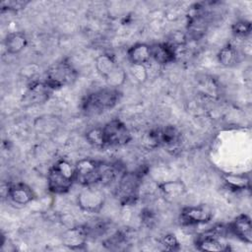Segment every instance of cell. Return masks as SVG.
Wrapping results in <instances>:
<instances>
[{"label": "cell", "mask_w": 252, "mask_h": 252, "mask_svg": "<svg viewBox=\"0 0 252 252\" xmlns=\"http://www.w3.org/2000/svg\"><path fill=\"white\" fill-rule=\"evenodd\" d=\"M117 171L113 164L93 158H83L75 165V180L83 186L107 185L116 178Z\"/></svg>", "instance_id": "6da1fadb"}, {"label": "cell", "mask_w": 252, "mask_h": 252, "mask_svg": "<svg viewBox=\"0 0 252 252\" xmlns=\"http://www.w3.org/2000/svg\"><path fill=\"white\" fill-rule=\"evenodd\" d=\"M122 93L115 88H104L87 94L81 104L87 116H95L113 108L121 99Z\"/></svg>", "instance_id": "7a4b0ae2"}, {"label": "cell", "mask_w": 252, "mask_h": 252, "mask_svg": "<svg viewBox=\"0 0 252 252\" xmlns=\"http://www.w3.org/2000/svg\"><path fill=\"white\" fill-rule=\"evenodd\" d=\"M75 165L66 159L57 160L47 174V185L51 193H67L75 182Z\"/></svg>", "instance_id": "3957f363"}, {"label": "cell", "mask_w": 252, "mask_h": 252, "mask_svg": "<svg viewBox=\"0 0 252 252\" xmlns=\"http://www.w3.org/2000/svg\"><path fill=\"white\" fill-rule=\"evenodd\" d=\"M95 68L110 88L118 89L126 80V73L111 54H100L95 59Z\"/></svg>", "instance_id": "277c9868"}, {"label": "cell", "mask_w": 252, "mask_h": 252, "mask_svg": "<svg viewBox=\"0 0 252 252\" xmlns=\"http://www.w3.org/2000/svg\"><path fill=\"white\" fill-rule=\"evenodd\" d=\"M102 148L121 147L128 144L131 134L127 126L119 119L114 118L100 127Z\"/></svg>", "instance_id": "5b68a950"}, {"label": "cell", "mask_w": 252, "mask_h": 252, "mask_svg": "<svg viewBox=\"0 0 252 252\" xmlns=\"http://www.w3.org/2000/svg\"><path fill=\"white\" fill-rule=\"evenodd\" d=\"M77 78V72L73 66L63 60L51 65L45 73V84L52 90L60 89L72 84Z\"/></svg>", "instance_id": "8992f818"}, {"label": "cell", "mask_w": 252, "mask_h": 252, "mask_svg": "<svg viewBox=\"0 0 252 252\" xmlns=\"http://www.w3.org/2000/svg\"><path fill=\"white\" fill-rule=\"evenodd\" d=\"M141 173H123L116 188V196L122 205H132L137 201L139 196V187L141 184Z\"/></svg>", "instance_id": "52a82bcc"}, {"label": "cell", "mask_w": 252, "mask_h": 252, "mask_svg": "<svg viewBox=\"0 0 252 252\" xmlns=\"http://www.w3.org/2000/svg\"><path fill=\"white\" fill-rule=\"evenodd\" d=\"M225 227L222 225L215 226L214 228L200 234L195 242L197 249L202 251H227L229 245L223 242L220 237L223 235Z\"/></svg>", "instance_id": "ba28073f"}, {"label": "cell", "mask_w": 252, "mask_h": 252, "mask_svg": "<svg viewBox=\"0 0 252 252\" xmlns=\"http://www.w3.org/2000/svg\"><path fill=\"white\" fill-rule=\"evenodd\" d=\"M85 188L79 193L77 202L79 207L88 213H96L103 206L105 196L101 189L95 185L84 186Z\"/></svg>", "instance_id": "9c48e42d"}, {"label": "cell", "mask_w": 252, "mask_h": 252, "mask_svg": "<svg viewBox=\"0 0 252 252\" xmlns=\"http://www.w3.org/2000/svg\"><path fill=\"white\" fill-rule=\"evenodd\" d=\"M213 218V212L206 205L189 206L182 209L180 221L186 225H195L209 222Z\"/></svg>", "instance_id": "30bf717a"}, {"label": "cell", "mask_w": 252, "mask_h": 252, "mask_svg": "<svg viewBox=\"0 0 252 252\" xmlns=\"http://www.w3.org/2000/svg\"><path fill=\"white\" fill-rule=\"evenodd\" d=\"M227 229L241 241L250 244L252 242V225L250 218L241 214L237 216L228 225Z\"/></svg>", "instance_id": "8fae6325"}, {"label": "cell", "mask_w": 252, "mask_h": 252, "mask_svg": "<svg viewBox=\"0 0 252 252\" xmlns=\"http://www.w3.org/2000/svg\"><path fill=\"white\" fill-rule=\"evenodd\" d=\"M151 57L159 65L172 63L176 59L175 48L171 43L159 42L151 45Z\"/></svg>", "instance_id": "7c38bea8"}, {"label": "cell", "mask_w": 252, "mask_h": 252, "mask_svg": "<svg viewBox=\"0 0 252 252\" xmlns=\"http://www.w3.org/2000/svg\"><path fill=\"white\" fill-rule=\"evenodd\" d=\"M90 235L88 226H76L67 230L63 236V245L70 249H80L83 247Z\"/></svg>", "instance_id": "4fadbf2b"}, {"label": "cell", "mask_w": 252, "mask_h": 252, "mask_svg": "<svg viewBox=\"0 0 252 252\" xmlns=\"http://www.w3.org/2000/svg\"><path fill=\"white\" fill-rule=\"evenodd\" d=\"M7 195L14 203L19 205H27L34 199V193L32 188L23 182L10 185L7 189Z\"/></svg>", "instance_id": "5bb4252c"}, {"label": "cell", "mask_w": 252, "mask_h": 252, "mask_svg": "<svg viewBox=\"0 0 252 252\" xmlns=\"http://www.w3.org/2000/svg\"><path fill=\"white\" fill-rule=\"evenodd\" d=\"M208 28V21L207 17L204 13L199 12L197 10V13H194L192 16H190L187 31L189 35L194 38L198 39L204 35Z\"/></svg>", "instance_id": "9a60e30c"}, {"label": "cell", "mask_w": 252, "mask_h": 252, "mask_svg": "<svg viewBox=\"0 0 252 252\" xmlns=\"http://www.w3.org/2000/svg\"><path fill=\"white\" fill-rule=\"evenodd\" d=\"M128 60L133 65H144L151 57V45L146 43H136L127 51Z\"/></svg>", "instance_id": "2e32d148"}, {"label": "cell", "mask_w": 252, "mask_h": 252, "mask_svg": "<svg viewBox=\"0 0 252 252\" xmlns=\"http://www.w3.org/2000/svg\"><path fill=\"white\" fill-rule=\"evenodd\" d=\"M53 90L49 88L45 82L32 84L27 93V100L32 103H43L45 102Z\"/></svg>", "instance_id": "e0dca14e"}, {"label": "cell", "mask_w": 252, "mask_h": 252, "mask_svg": "<svg viewBox=\"0 0 252 252\" xmlns=\"http://www.w3.org/2000/svg\"><path fill=\"white\" fill-rule=\"evenodd\" d=\"M28 44V39L23 32H10L4 39L5 49L10 54L20 53Z\"/></svg>", "instance_id": "ac0fdd59"}, {"label": "cell", "mask_w": 252, "mask_h": 252, "mask_svg": "<svg viewBox=\"0 0 252 252\" xmlns=\"http://www.w3.org/2000/svg\"><path fill=\"white\" fill-rule=\"evenodd\" d=\"M158 146L173 147L179 142L180 133L173 126H166L162 129H158Z\"/></svg>", "instance_id": "d6986e66"}, {"label": "cell", "mask_w": 252, "mask_h": 252, "mask_svg": "<svg viewBox=\"0 0 252 252\" xmlns=\"http://www.w3.org/2000/svg\"><path fill=\"white\" fill-rule=\"evenodd\" d=\"M218 60L224 67H232L238 62V52L232 44L227 43L219 51Z\"/></svg>", "instance_id": "ffe728a7"}, {"label": "cell", "mask_w": 252, "mask_h": 252, "mask_svg": "<svg viewBox=\"0 0 252 252\" xmlns=\"http://www.w3.org/2000/svg\"><path fill=\"white\" fill-rule=\"evenodd\" d=\"M223 181L228 188L243 190L250 188L249 178L244 174H224Z\"/></svg>", "instance_id": "44dd1931"}, {"label": "cell", "mask_w": 252, "mask_h": 252, "mask_svg": "<svg viewBox=\"0 0 252 252\" xmlns=\"http://www.w3.org/2000/svg\"><path fill=\"white\" fill-rule=\"evenodd\" d=\"M232 33L238 37H246L251 32V23L249 21H238L231 27Z\"/></svg>", "instance_id": "7402d4cb"}, {"label": "cell", "mask_w": 252, "mask_h": 252, "mask_svg": "<svg viewBox=\"0 0 252 252\" xmlns=\"http://www.w3.org/2000/svg\"><path fill=\"white\" fill-rule=\"evenodd\" d=\"M86 139L87 141L94 147L102 149V143H101V135H100V127L91 129L86 133Z\"/></svg>", "instance_id": "603a6c76"}, {"label": "cell", "mask_w": 252, "mask_h": 252, "mask_svg": "<svg viewBox=\"0 0 252 252\" xmlns=\"http://www.w3.org/2000/svg\"><path fill=\"white\" fill-rule=\"evenodd\" d=\"M28 3L27 1H4L2 2V11H19L24 9Z\"/></svg>", "instance_id": "cb8c5ba5"}, {"label": "cell", "mask_w": 252, "mask_h": 252, "mask_svg": "<svg viewBox=\"0 0 252 252\" xmlns=\"http://www.w3.org/2000/svg\"><path fill=\"white\" fill-rule=\"evenodd\" d=\"M161 244L164 246L166 250H176L178 249V246H179L177 239L172 234L164 235L161 239Z\"/></svg>", "instance_id": "d4e9b609"}, {"label": "cell", "mask_w": 252, "mask_h": 252, "mask_svg": "<svg viewBox=\"0 0 252 252\" xmlns=\"http://www.w3.org/2000/svg\"><path fill=\"white\" fill-rule=\"evenodd\" d=\"M132 73L137 80L144 82L147 79V70L144 65H133L132 64Z\"/></svg>", "instance_id": "484cf974"}]
</instances>
